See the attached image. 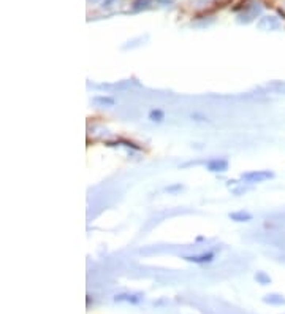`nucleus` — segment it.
Listing matches in <instances>:
<instances>
[{
	"mask_svg": "<svg viewBox=\"0 0 285 314\" xmlns=\"http://www.w3.org/2000/svg\"><path fill=\"white\" fill-rule=\"evenodd\" d=\"M228 168V161L225 159H212L208 162V170L209 172H227Z\"/></svg>",
	"mask_w": 285,
	"mask_h": 314,
	"instance_id": "f03ea898",
	"label": "nucleus"
},
{
	"mask_svg": "<svg viewBox=\"0 0 285 314\" xmlns=\"http://www.w3.org/2000/svg\"><path fill=\"white\" fill-rule=\"evenodd\" d=\"M255 280L261 284V286H266V284H271V278L266 274V273H263V271H260V273H257V276H255Z\"/></svg>",
	"mask_w": 285,
	"mask_h": 314,
	"instance_id": "0eeeda50",
	"label": "nucleus"
},
{
	"mask_svg": "<svg viewBox=\"0 0 285 314\" xmlns=\"http://www.w3.org/2000/svg\"><path fill=\"white\" fill-rule=\"evenodd\" d=\"M230 219L238 221V222H247V221H252V214L246 211H238V213L230 214Z\"/></svg>",
	"mask_w": 285,
	"mask_h": 314,
	"instance_id": "20e7f679",
	"label": "nucleus"
},
{
	"mask_svg": "<svg viewBox=\"0 0 285 314\" xmlns=\"http://www.w3.org/2000/svg\"><path fill=\"white\" fill-rule=\"evenodd\" d=\"M241 178L244 181H247V183H251V184H254V183H265V181L274 178V172H271V170H255V172L243 173Z\"/></svg>",
	"mask_w": 285,
	"mask_h": 314,
	"instance_id": "f257e3e1",
	"label": "nucleus"
},
{
	"mask_svg": "<svg viewBox=\"0 0 285 314\" xmlns=\"http://www.w3.org/2000/svg\"><path fill=\"white\" fill-rule=\"evenodd\" d=\"M212 259H214V252H205V254H200V256L185 257V260L194 262V263H206V262H211Z\"/></svg>",
	"mask_w": 285,
	"mask_h": 314,
	"instance_id": "7ed1b4c3",
	"label": "nucleus"
},
{
	"mask_svg": "<svg viewBox=\"0 0 285 314\" xmlns=\"http://www.w3.org/2000/svg\"><path fill=\"white\" fill-rule=\"evenodd\" d=\"M116 301H130V303H138V301L141 300V297L139 295H116V298H114Z\"/></svg>",
	"mask_w": 285,
	"mask_h": 314,
	"instance_id": "423d86ee",
	"label": "nucleus"
},
{
	"mask_svg": "<svg viewBox=\"0 0 285 314\" xmlns=\"http://www.w3.org/2000/svg\"><path fill=\"white\" fill-rule=\"evenodd\" d=\"M149 117H151V121H157V123H160V121L163 119V111L162 110H152L149 113Z\"/></svg>",
	"mask_w": 285,
	"mask_h": 314,
	"instance_id": "6e6552de",
	"label": "nucleus"
},
{
	"mask_svg": "<svg viewBox=\"0 0 285 314\" xmlns=\"http://www.w3.org/2000/svg\"><path fill=\"white\" fill-rule=\"evenodd\" d=\"M265 303H269V305H285V298L282 295H277V294H269L263 298Z\"/></svg>",
	"mask_w": 285,
	"mask_h": 314,
	"instance_id": "39448f33",
	"label": "nucleus"
},
{
	"mask_svg": "<svg viewBox=\"0 0 285 314\" xmlns=\"http://www.w3.org/2000/svg\"><path fill=\"white\" fill-rule=\"evenodd\" d=\"M95 102H102V103H108L110 106H113V105H114V100H113V99H110V97H97V99H95Z\"/></svg>",
	"mask_w": 285,
	"mask_h": 314,
	"instance_id": "9d476101",
	"label": "nucleus"
},
{
	"mask_svg": "<svg viewBox=\"0 0 285 314\" xmlns=\"http://www.w3.org/2000/svg\"><path fill=\"white\" fill-rule=\"evenodd\" d=\"M271 89H274V91H277V92L285 94V83H282V81H276V83H272V84H271Z\"/></svg>",
	"mask_w": 285,
	"mask_h": 314,
	"instance_id": "1a4fd4ad",
	"label": "nucleus"
}]
</instances>
